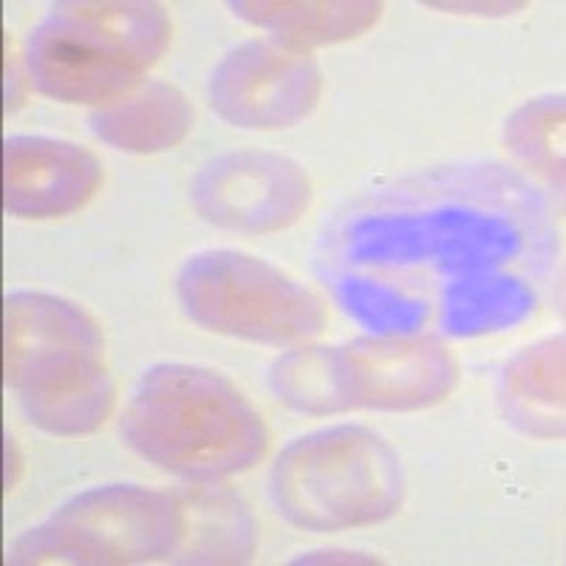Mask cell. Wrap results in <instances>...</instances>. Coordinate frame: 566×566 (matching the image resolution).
<instances>
[{
	"mask_svg": "<svg viewBox=\"0 0 566 566\" xmlns=\"http://www.w3.org/2000/svg\"><path fill=\"white\" fill-rule=\"evenodd\" d=\"M190 205L216 230L272 235L306 216L312 179L290 156L232 150L201 165L190 181Z\"/></svg>",
	"mask_w": 566,
	"mask_h": 566,
	"instance_id": "7",
	"label": "cell"
},
{
	"mask_svg": "<svg viewBox=\"0 0 566 566\" xmlns=\"http://www.w3.org/2000/svg\"><path fill=\"white\" fill-rule=\"evenodd\" d=\"M196 111L176 85L145 80L116 103L94 108L91 130L108 148L130 156H154L179 148L190 136Z\"/></svg>",
	"mask_w": 566,
	"mask_h": 566,
	"instance_id": "12",
	"label": "cell"
},
{
	"mask_svg": "<svg viewBox=\"0 0 566 566\" xmlns=\"http://www.w3.org/2000/svg\"><path fill=\"white\" fill-rule=\"evenodd\" d=\"M99 185L103 165L83 145L52 136L3 142V210L12 219H63L83 210Z\"/></svg>",
	"mask_w": 566,
	"mask_h": 566,
	"instance_id": "11",
	"label": "cell"
},
{
	"mask_svg": "<svg viewBox=\"0 0 566 566\" xmlns=\"http://www.w3.org/2000/svg\"><path fill=\"white\" fill-rule=\"evenodd\" d=\"M181 310L212 335L303 346L326 328V303L306 283L239 250L196 252L176 275Z\"/></svg>",
	"mask_w": 566,
	"mask_h": 566,
	"instance_id": "6",
	"label": "cell"
},
{
	"mask_svg": "<svg viewBox=\"0 0 566 566\" xmlns=\"http://www.w3.org/2000/svg\"><path fill=\"white\" fill-rule=\"evenodd\" d=\"M270 493L292 527L343 533L394 518L406 502V470L377 431L332 424L277 453Z\"/></svg>",
	"mask_w": 566,
	"mask_h": 566,
	"instance_id": "4",
	"label": "cell"
},
{
	"mask_svg": "<svg viewBox=\"0 0 566 566\" xmlns=\"http://www.w3.org/2000/svg\"><path fill=\"white\" fill-rule=\"evenodd\" d=\"M553 207L499 161H457L366 190L326 221L315 272L371 335L470 340L522 326L558 275Z\"/></svg>",
	"mask_w": 566,
	"mask_h": 566,
	"instance_id": "1",
	"label": "cell"
},
{
	"mask_svg": "<svg viewBox=\"0 0 566 566\" xmlns=\"http://www.w3.org/2000/svg\"><path fill=\"white\" fill-rule=\"evenodd\" d=\"M136 457L190 484L241 476L266 457L270 431L224 374L161 363L136 382L119 422Z\"/></svg>",
	"mask_w": 566,
	"mask_h": 566,
	"instance_id": "2",
	"label": "cell"
},
{
	"mask_svg": "<svg viewBox=\"0 0 566 566\" xmlns=\"http://www.w3.org/2000/svg\"><path fill=\"white\" fill-rule=\"evenodd\" d=\"M564 335H553L515 354L504 366V411L530 437L564 439Z\"/></svg>",
	"mask_w": 566,
	"mask_h": 566,
	"instance_id": "15",
	"label": "cell"
},
{
	"mask_svg": "<svg viewBox=\"0 0 566 566\" xmlns=\"http://www.w3.org/2000/svg\"><path fill=\"white\" fill-rule=\"evenodd\" d=\"M348 408L408 413L439 406L459 382L451 348L424 335H363L337 346Z\"/></svg>",
	"mask_w": 566,
	"mask_h": 566,
	"instance_id": "9",
	"label": "cell"
},
{
	"mask_svg": "<svg viewBox=\"0 0 566 566\" xmlns=\"http://www.w3.org/2000/svg\"><path fill=\"white\" fill-rule=\"evenodd\" d=\"M105 343H74L34 354L7 374L20 408L38 431L60 439L91 437L103 428L116 388L103 363Z\"/></svg>",
	"mask_w": 566,
	"mask_h": 566,
	"instance_id": "10",
	"label": "cell"
},
{
	"mask_svg": "<svg viewBox=\"0 0 566 566\" xmlns=\"http://www.w3.org/2000/svg\"><path fill=\"white\" fill-rule=\"evenodd\" d=\"M564 97L547 94L527 99L504 125L510 154L558 196L564 193Z\"/></svg>",
	"mask_w": 566,
	"mask_h": 566,
	"instance_id": "18",
	"label": "cell"
},
{
	"mask_svg": "<svg viewBox=\"0 0 566 566\" xmlns=\"http://www.w3.org/2000/svg\"><path fill=\"white\" fill-rule=\"evenodd\" d=\"M232 14L295 52L346 43L380 23L386 7L377 0H235Z\"/></svg>",
	"mask_w": 566,
	"mask_h": 566,
	"instance_id": "13",
	"label": "cell"
},
{
	"mask_svg": "<svg viewBox=\"0 0 566 566\" xmlns=\"http://www.w3.org/2000/svg\"><path fill=\"white\" fill-rule=\"evenodd\" d=\"M185 538L176 493L105 484L60 504L43 524L27 530L9 549V564L136 566L170 560Z\"/></svg>",
	"mask_w": 566,
	"mask_h": 566,
	"instance_id": "5",
	"label": "cell"
},
{
	"mask_svg": "<svg viewBox=\"0 0 566 566\" xmlns=\"http://www.w3.org/2000/svg\"><path fill=\"white\" fill-rule=\"evenodd\" d=\"M170 18L148 0H65L27 40L29 83L65 105L123 99L170 45Z\"/></svg>",
	"mask_w": 566,
	"mask_h": 566,
	"instance_id": "3",
	"label": "cell"
},
{
	"mask_svg": "<svg viewBox=\"0 0 566 566\" xmlns=\"http://www.w3.org/2000/svg\"><path fill=\"white\" fill-rule=\"evenodd\" d=\"M270 388L283 406L310 417L352 411L343 397L337 348L297 346L281 354L270 368Z\"/></svg>",
	"mask_w": 566,
	"mask_h": 566,
	"instance_id": "17",
	"label": "cell"
},
{
	"mask_svg": "<svg viewBox=\"0 0 566 566\" xmlns=\"http://www.w3.org/2000/svg\"><path fill=\"white\" fill-rule=\"evenodd\" d=\"M428 7H437V9H488L490 14H495L493 9H499V12H518V9H524V3H479V7H468V3H428ZM476 14H484V12H476Z\"/></svg>",
	"mask_w": 566,
	"mask_h": 566,
	"instance_id": "19",
	"label": "cell"
},
{
	"mask_svg": "<svg viewBox=\"0 0 566 566\" xmlns=\"http://www.w3.org/2000/svg\"><path fill=\"white\" fill-rule=\"evenodd\" d=\"M323 74L315 57L275 40L235 45L210 74L212 111L244 130H283L315 114Z\"/></svg>",
	"mask_w": 566,
	"mask_h": 566,
	"instance_id": "8",
	"label": "cell"
},
{
	"mask_svg": "<svg viewBox=\"0 0 566 566\" xmlns=\"http://www.w3.org/2000/svg\"><path fill=\"white\" fill-rule=\"evenodd\" d=\"M74 343H105L97 321L65 297L49 292H12L3 306V371L34 354Z\"/></svg>",
	"mask_w": 566,
	"mask_h": 566,
	"instance_id": "16",
	"label": "cell"
},
{
	"mask_svg": "<svg viewBox=\"0 0 566 566\" xmlns=\"http://www.w3.org/2000/svg\"><path fill=\"white\" fill-rule=\"evenodd\" d=\"M185 513V538L174 564H247L258 549V524L244 499L216 484H190L176 493Z\"/></svg>",
	"mask_w": 566,
	"mask_h": 566,
	"instance_id": "14",
	"label": "cell"
}]
</instances>
